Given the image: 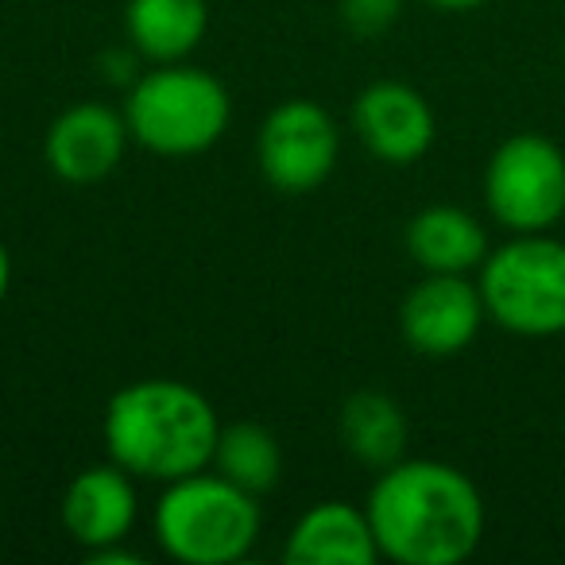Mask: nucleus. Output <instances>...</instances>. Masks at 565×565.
Segmentation results:
<instances>
[{"label": "nucleus", "mask_w": 565, "mask_h": 565, "mask_svg": "<svg viewBox=\"0 0 565 565\" xmlns=\"http://www.w3.org/2000/svg\"><path fill=\"white\" fill-rule=\"evenodd\" d=\"M380 557L395 565H461L484 539V495L457 465L403 457L369 488Z\"/></svg>", "instance_id": "obj_1"}, {"label": "nucleus", "mask_w": 565, "mask_h": 565, "mask_svg": "<svg viewBox=\"0 0 565 565\" xmlns=\"http://www.w3.org/2000/svg\"><path fill=\"white\" fill-rule=\"evenodd\" d=\"M102 438L109 461L136 480L171 484L213 465L221 418L194 384L171 376L132 380L105 403Z\"/></svg>", "instance_id": "obj_2"}, {"label": "nucleus", "mask_w": 565, "mask_h": 565, "mask_svg": "<svg viewBox=\"0 0 565 565\" xmlns=\"http://www.w3.org/2000/svg\"><path fill=\"white\" fill-rule=\"evenodd\" d=\"M259 495L244 492L217 469L190 472L163 484L151 515L156 542L182 565H233L259 542Z\"/></svg>", "instance_id": "obj_3"}, {"label": "nucleus", "mask_w": 565, "mask_h": 565, "mask_svg": "<svg viewBox=\"0 0 565 565\" xmlns=\"http://www.w3.org/2000/svg\"><path fill=\"white\" fill-rule=\"evenodd\" d=\"M132 143L163 159H190L221 143L233 120L225 82L190 63H163L132 82L125 97Z\"/></svg>", "instance_id": "obj_4"}, {"label": "nucleus", "mask_w": 565, "mask_h": 565, "mask_svg": "<svg viewBox=\"0 0 565 565\" xmlns=\"http://www.w3.org/2000/svg\"><path fill=\"white\" fill-rule=\"evenodd\" d=\"M480 299L500 330L515 338L565 333V241L550 233H511L480 264Z\"/></svg>", "instance_id": "obj_5"}, {"label": "nucleus", "mask_w": 565, "mask_h": 565, "mask_svg": "<svg viewBox=\"0 0 565 565\" xmlns=\"http://www.w3.org/2000/svg\"><path fill=\"white\" fill-rule=\"evenodd\" d=\"M484 205L508 233H550L565 217V151L542 132H515L484 167Z\"/></svg>", "instance_id": "obj_6"}, {"label": "nucleus", "mask_w": 565, "mask_h": 565, "mask_svg": "<svg viewBox=\"0 0 565 565\" xmlns=\"http://www.w3.org/2000/svg\"><path fill=\"white\" fill-rule=\"evenodd\" d=\"M341 132L330 109L307 97H287L256 132V167L275 194H310L338 171Z\"/></svg>", "instance_id": "obj_7"}, {"label": "nucleus", "mask_w": 565, "mask_h": 565, "mask_svg": "<svg viewBox=\"0 0 565 565\" xmlns=\"http://www.w3.org/2000/svg\"><path fill=\"white\" fill-rule=\"evenodd\" d=\"M488 322L480 287L469 275H430L403 295L399 302V333L418 356L446 361L477 341L480 326Z\"/></svg>", "instance_id": "obj_8"}, {"label": "nucleus", "mask_w": 565, "mask_h": 565, "mask_svg": "<svg viewBox=\"0 0 565 565\" xmlns=\"http://www.w3.org/2000/svg\"><path fill=\"white\" fill-rule=\"evenodd\" d=\"M128 143L132 132L125 113L102 102H78L51 120L43 136V163L71 186H94L117 171Z\"/></svg>", "instance_id": "obj_9"}, {"label": "nucleus", "mask_w": 565, "mask_h": 565, "mask_svg": "<svg viewBox=\"0 0 565 565\" xmlns=\"http://www.w3.org/2000/svg\"><path fill=\"white\" fill-rule=\"evenodd\" d=\"M353 132L372 159L387 167H411L434 148V109L407 82H372L353 102Z\"/></svg>", "instance_id": "obj_10"}, {"label": "nucleus", "mask_w": 565, "mask_h": 565, "mask_svg": "<svg viewBox=\"0 0 565 565\" xmlns=\"http://www.w3.org/2000/svg\"><path fill=\"white\" fill-rule=\"evenodd\" d=\"M136 515H140L136 477L120 469L117 461L86 465L82 472H74L63 492V503H58L63 531L71 534V542L86 550V557L128 542Z\"/></svg>", "instance_id": "obj_11"}, {"label": "nucleus", "mask_w": 565, "mask_h": 565, "mask_svg": "<svg viewBox=\"0 0 565 565\" xmlns=\"http://www.w3.org/2000/svg\"><path fill=\"white\" fill-rule=\"evenodd\" d=\"M282 557L291 565H376L380 546L369 511L345 500H322L295 519Z\"/></svg>", "instance_id": "obj_12"}, {"label": "nucleus", "mask_w": 565, "mask_h": 565, "mask_svg": "<svg viewBox=\"0 0 565 565\" xmlns=\"http://www.w3.org/2000/svg\"><path fill=\"white\" fill-rule=\"evenodd\" d=\"M407 256L430 275H469L480 271L488 248V233L461 205H426L407 221Z\"/></svg>", "instance_id": "obj_13"}, {"label": "nucleus", "mask_w": 565, "mask_h": 565, "mask_svg": "<svg viewBox=\"0 0 565 565\" xmlns=\"http://www.w3.org/2000/svg\"><path fill=\"white\" fill-rule=\"evenodd\" d=\"M210 32V0H128L125 35L151 66L186 63Z\"/></svg>", "instance_id": "obj_14"}, {"label": "nucleus", "mask_w": 565, "mask_h": 565, "mask_svg": "<svg viewBox=\"0 0 565 565\" xmlns=\"http://www.w3.org/2000/svg\"><path fill=\"white\" fill-rule=\"evenodd\" d=\"M341 441H345L349 457L361 461L364 469H387V465L403 461L407 454L411 426L403 407L384 392H353L341 407L338 418Z\"/></svg>", "instance_id": "obj_15"}, {"label": "nucleus", "mask_w": 565, "mask_h": 565, "mask_svg": "<svg viewBox=\"0 0 565 565\" xmlns=\"http://www.w3.org/2000/svg\"><path fill=\"white\" fill-rule=\"evenodd\" d=\"M213 469L241 484L252 495H267L282 477V449L267 426L259 423H228L221 426Z\"/></svg>", "instance_id": "obj_16"}, {"label": "nucleus", "mask_w": 565, "mask_h": 565, "mask_svg": "<svg viewBox=\"0 0 565 565\" xmlns=\"http://www.w3.org/2000/svg\"><path fill=\"white\" fill-rule=\"evenodd\" d=\"M403 4L407 0H341V24L356 40H380L403 17Z\"/></svg>", "instance_id": "obj_17"}, {"label": "nucleus", "mask_w": 565, "mask_h": 565, "mask_svg": "<svg viewBox=\"0 0 565 565\" xmlns=\"http://www.w3.org/2000/svg\"><path fill=\"white\" fill-rule=\"evenodd\" d=\"M423 4H430L438 12H472V9H484L488 0H423Z\"/></svg>", "instance_id": "obj_18"}, {"label": "nucleus", "mask_w": 565, "mask_h": 565, "mask_svg": "<svg viewBox=\"0 0 565 565\" xmlns=\"http://www.w3.org/2000/svg\"><path fill=\"white\" fill-rule=\"evenodd\" d=\"M9 287H12V256H9V244L0 241V302L9 299Z\"/></svg>", "instance_id": "obj_19"}]
</instances>
